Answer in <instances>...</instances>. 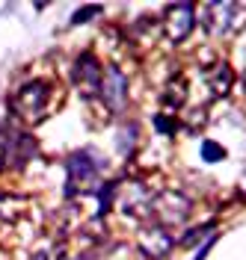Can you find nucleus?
Returning <instances> with one entry per match:
<instances>
[{
	"mask_svg": "<svg viewBox=\"0 0 246 260\" xmlns=\"http://www.w3.org/2000/svg\"><path fill=\"white\" fill-rule=\"evenodd\" d=\"M66 198H80V195H95L104 183L107 160L95 148H77L66 160Z\"/></svg>",
	"mask_w": 246,
	"mask_h": 260,
	"instance_id": "1",
	"label": "nucleus"
},
{
	"mask_svg": "<svg viewBox=\"0 0 246 260\" xmlns=\"http://www.w3.org/2000/svg\"><path fill=\"white\" fill-rule=\"evenodd\" d=\"M50 95H53L50 80H45V77H33V80L21 83L15 92L9 95L6 107H9V113L15 115L18 121H24V124H39V121L48 115Z\"/></svg>",
	"mask_w": 246,
	"mask_h": 260,
	"instance_id": "2",
	"label": "nucleus"
},
{
	"mask_svg": "<svg viewBox=\"0 0 246 260\" xmlns=\"http://www.w3.org/2000/svg\"><path fill=\"white\" fill-rule=\"evenodd\" d=\"M193 213V198L181 189H160L154 192L151 204H148V216L154 219V225L163 228H175L184 225Z\"/></svg>",
	"mask_w": 246,
	"mask_h": 260,
	"instance_id": "3",
	"label": "nucleus"
},
{
	"mask_svg": "<svg viewBox=\"0 0 246 260\" xmlns=\"http://www.w3.org/2000/svg\"><path fill=\"white\" fill-rule=\"evenodd\" d=\"M196 24H199V15H196L193 3H169L163 12V21H160L169 45H184L193 36Z\"/></svg>",
	"mask_w": 246,
	"mask_h": 260,
	"instance_id": "4",
	"label": "nucleus"
},
{
	"mask_svg": "<svg viewBox=\"0 0 246 260\" xmlns=\"http://www.w3.org/2000/svg\"><path fill=\"white\" fill-rule=\"evenodd\" d=\"M101 80H104V68H101L98 56H95L92 50L77 53V59L71 65V83H74V89H77L83 98H92V95L98 98Z\"/></svg>",
	"mask_w": 246,
	"mask_h": 260,
	"instance_id": "5",
	"label": "nucleus"
},
{
	"mask_svg": "<svg viewBox=\"0 0 246 260\" xmlns=\"http://www.w3.org/2000/svg\"><path fill=\"white\" fill-rule=\"evenodd\" d=\"M178 245V240L172 237V231L163 225H143L136 231V248L140 254L148 260H166V254Z\"/></svg>",
	"mask_w": 246,
	"mask_h": 260,
	"instance_id": "6",
	"label": "nucleus"
},
{
	"mask_svg": "<svg viewBox=\"0 0 246 260\" xmlns=\"http://www.w3.org/2000/svg\"><path fill=\"white\" fill-rule=\"evenodd\" d=\"M98 98L104 101V107L110 110L113 115L125 113L128 110V77L119 65H107L104 68V80H101V92Z\"/></svg>",
	"mask_w": 246,
	"mask_h": 260,
	"instance_id": "7",
	"label": "nucleus"
},
{
	"mask_svg": "<svg viewBox=\"0 0 246 260\" xmlns=\"http://www.w3.org/2000/svg\"><path fill=\"white\" fill-rule=\"evenodd\" d=\"M237 12H240L237 3H223V0L220 3H205L202 15H199L202 30L208 36H213V39H220V36H226V32H231L237 27Z\"/></svg>",
	"mask_w": 246,
	"mask_h": 260,
	"instance_id": "8",
	"label": "nucleus"
},
{
	"mask_svg": "<svg viewBox=\"0 0 246 260\" xmlns=\"http://www.w3.org/2000/svg\"><path fill=\"white\" fill-rule=\"evenodd\" d=\"M36 139L30 133H24V130H18V133H9L6 139H3V154H6V166H12V169H24L27 162L36 157Z\"/></svg>",
	"mask_w": 246,
	"mask_h": 260,
	"instance_id": "9",
	"label": "nucleus"
},
{
	"mask_svg": "<svg viewBox=\"0 0 246 260\" xmlns=\"http://www.w3.org/2000/svg\"><path fill=\"white\" fill-rule=\"evenodd\" d=\"M205 83H208V92H211V98H226L234 89V68H231L229 62H216L211 65L208 71H205Z\"/></svg>",
	"mask_w": 246,
	"mask_h": 260,
	"instance_id": "10",
	"label": "nucleus"
},
{
	"mask_svg": "<svg viewBox=\"0 0 246 260\" xmlns=\"http://www.w3.org/2000/svg\"><path fill=\"white\" fill-rule=\"evenodd\" d=\"M140 139H143L140 121H122L119 130H116V151H119V157H133V151L140 148Z\"/></svg>",
	"mask_w": 246,
	"mask_h": 260,
	"instance_id": "11",
	"label": "nucleus"
},
{
	"mask_svg": "<svg viewBox=\"0 0 246 260\" xmlns=\"http://www.w3.org/2000/svg\"><path fill=\"white\" fill-rule=\"evenodd\" d=\"M187 77L184 74H175L172 80H166L163 86V95H160V104H163L166 110H178L181 104L187 101Z\"/></svg>",
	"mask_w": 246,
	"mask_h": 260,
	"instance_id": "12",
	"label": "nucleus"
},
{
	"mask_svg": "<svg viewBox=\"0 0 246 260\" xmlns=\"http://www.w3.org/2000/svg\"><path fill=\"white\" fill-rule=\"evenodd\" d=\"M199 154H202V162H223L229 157V151L220 145V142H213V139H205L202 148H199Z\"/></svg>",
	"mask_w": 246,
	"mask_h": 260,
	"instance_id": "13",
	"label": "nucleus"
},
{
	"mask_svg": "<svg viewBox=\"0 0 246 260\" xmlns=\"http://www.w3.org/2000/svg\"><path fill=\"white\" fill-rule=\"evenodd\" d=\"M104 9L101 6H95V3H86V6H80L74 15L68 18V27H83V24H89V21H95V18L101 15Z\"/></svg>",
	"mask_w": 246,
	"mask_h": 260,
	"instance_id": "14",
	"label": "nucleus"
},
{
	"mask_svg": "<svg viewBox=\"0 0 246 260\" xmlns=\"http://www.w3.org/2000/svg\"><path fill=\"white\" fill-rule=\"evenodd\" d=\"M213 222H205V225H196L190 228V231H184V237L178 240V245H196L199 240H208V237H213Z\"/></svg>",
	"mask_w": 246,
	"mask_h": 260,
	"instance_id": "15",
	"label": "nucleus"
},
{
	"mask_svg": "<svg viewBox=\"0 0 246 260\" xmlns=\"http://www.w3.org/2000/svg\"><path fill=\"white\" fill-rule=\"evenodd\" d=\"M154 127H157V133H166V139H172V136H178V130H181V121L175 118V115H163V113H157L154 118Z\"/></svg>",
	"mask_w": 246,
	"mask_h": 260,
	"instance_id": "16",
	"label": "nucleus"
},
{
	"mask_svg": "<svg viewBox=\"0 0 246 260\" xmlns=\"http://www.w3.org/2000/svg\"><path fill=\"white\" fill-rule=\"evenodd\" d=\"M66 254V243H42V248L33 251V260H63Z\"/></svg>",
	"mask_w": 246,
	"mask_h": 260,
	"instance_id": "17",
	"label": "nucleus"
},
{
	"mask_svg": "<svg viewBox=\"0 0 246 260\" xmlns=\"http://www.w3.org/2000/svg\"><path fill=\"white\" fill-rule=\"evenodd\" d=\"M216 240H220V234H213V237H208L205 243L199 245V251L193 254V260H205V257H208V251H211L213 245H216Z\"/></svg>",
	"mask_w": 246,
	"mask_h": 260,
	"instance_id": "18",
	"label": "nucleus"
},
{
	"mask_svg": "<svg viewBox=\"0 0 246 260\" xmlns=\"http://www.w3.org/2000/svg\"><path fill=\"white\" fill-rule=\"evenodd\" d=\"M68 260H101L98 251H83V254H77V257H68Z\"/></svg>",
	"mask_w": 246,
	"mask_h": 260,
	"instance_id": "19",
	"label": "nucleus"
},
{
	"mask_svg": "<svg viewBox=\"0 0 246 260\" xmlns=\"http://www.w3.org/2000/svg\"><path fill=\"white\" fill-rule=\"evenodd\" d=\"M6 166V154H3V139H0V169Z\"/></svg>",
	"mask_w": 246,
	"mask_h": 260,
	"instance_id": "20",
	"label": "nucleus"
},
{
	"mask_svg": "<svg viewBox=\"0 0 246 260\" xmlns=\"http://www.w3.org/2000/svg\"><path fill=\"white\" fill-rule=\"evenodd\" d=\"M240 192L246 195V169H243V175H240Z\"/></svg>",
	"mask_w": 246,
	"mask_h": 260,
	"instance_id": "21",
	"label": "nucleus"
},
{
	"mask_svg": "<svg viewBox=\"0 0 246 260\" xmlns=\"http://www.w3.org/2000/svg\"><path fill=\"white\" fill-rule=\"evenodd\" d=\"M243 86H246V74H243Z\"/></svg>",
	"mask_w": 246,
	"mask_h": 260,
	"instance_id": "22",
	"label": "nucleus"
}]
</instances>
